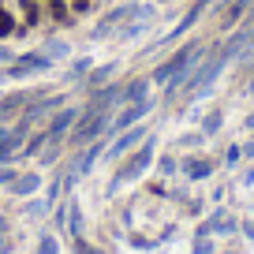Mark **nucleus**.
<instances>
[{
	"instance_id": "nucleus-6",
	"label": "nucleus",
	"mask_w": 254,
	"mask_h": 254,
	"mask_svg": "<svg viewBox=\"0 0 254 254\" xmlns=\"http://www.w3.org/2000/svg\"><path fill=\"white\" fill-rule=\"evenodd\" d=\"M75 120H79V109H71V105H64V109H56V112H53V120H49V127H45L49 142H64V138L71 135Z\"/></svg>"
},
{
	"instance_id": "nucleus-14",
	"label": "nucleus",
	"mask_w": 254,
	"mask_h": 254,
	"mask_svg": "<svg viewBox=\"0 0 254 254\" xmlns=\"http://www.w3.org/2000/svg\"><path fill=\"white\" fill-rule=\"evenodd\" d=\"M38 187H41V176L38 172H23V176H15V180L8 183V190L15 194V198H30Z\"/></svg>"
},
{
	"instance_id": "nucleus-11",
	"label": "nucleus",
	"mask_w": 254,
	"mask_h": 254,
	"mask_svg": "<svg viewBox=\"0 0 254 254\" xmlns=\"http://www.w3.org/2000/svg\"><path fill=\"white\" fill-rule=\"evenodd\" d=\"M112 75H116V64H101V67H90L86 79H82V90H86V97H90V94H97L101 86H109Z\"/></svg>"
},
{
	"instance_id": "nucleus-30",
	"label": "nucleus",
	"mask_w": 254,
	"mask_h": 254,
	"mask_svg": "<svg viewBox=\"0 0 254 254\" xmlns=\"http://www.w3.org/2000/svg\"><path fill=\"white\" fill-rule=\"evenodd\" d=\"M239 232H243L247 243H254V221H239Z\"/></svg>"
},
{
	"instance_id": "nucleus-18",
	"label": "nucleus",
	"mask_w": 254,
	"mask_h": 254,
	"mask_svg": "<svg viewBox=\"0 0 254 254\" xmlns=\"http://www.w3.org/2000/svg\"><path fill=\"white\" fill-rule=\"evenodd\" d=\"M45 146H49V135H45V131H38V135H30L23 142V157H34V153H41Z\"/></svg>"
},
{
	"instance_id": "nucleus-21",
	"label": "nucleus",
	"mask_w": 254,
	"mask_h": 254,
	"mask_svg": "<svg viewBox=\"0 0 254 254\" xmlns=\"http://www.w3.org/2000/svg\"><path fill=\"white\" fill-rule=\"evenodd\" d=\"M190 254H217L213 236H194V247H190Z\"/></svg>"
},
{
	"instance_id": "nucleus-19",
	"label": "nucleus",
	"mask_w": 254,
	"mask_h": 254,
	"mask_svg": "<svg viewBox=\"0 0 254 254\" xmlns=\"http://www.w3.org/2000/svg\"><path fill=\"white\" fill-rule=\"evenodd\" d=\"M157 172L165 176V180H172V176L180 172V161H176L172 153H161V157H157Z\"/></svg>"
},
{
	"instance_id": "nucleus-32",
	"label": "nucleus",
	"mask_w": 254,
	"mask_h": 254,
	"mask_svg": "<svg viewBox=\"0 0 254 254\" xmlns=\"http://www.w3.org/2000/svg\"><path fill=\"white\" fill-rule=\"evenodd\" d=\"M243 157H247V161H254V131H251V138L243 142Z\"/></svg>"
},
{
	"instance_id": "nucleus-17",
	"label": "nucleus",
	"mask_w": 254,
	"mask_h": 254,
	"mask_svg": "<svg viewBox=\"0 0 254 254\" xmlns=\"http://www.w3.org/2000/svg\"><path fill=\"white\" fill-rule=\"evenodd\" d=\"M221 127H224V112H221V109H213V112H206V116H202V127H198V131H202L206 138H213Z\"/></svg>"
},
{
	"instance_id": "nucleus-1",
	"label": "nucleus",
	"mask_w": 254,
	"mask_h": 254,
	"mask_svg": "<svg viewBox=\"0 0 254 254\" xmlns=\"http://www.w3.org/2000/svg\"><path fill=\"white\" fill-rule=\"evenodd\" d=\"M202 53H206V49H202V41H187V45H180L165 64H157V67H153L150 82H153V86H165V97H168V101H172V97H180L183 82H187V75L194 71V64L202 60Z\"/></svg>"
},
{
	"instance_id": "nucleus-22",
	"label": "nucleus",
	"mask_w": 254,
	"mask_h": 254,
	"mask_svg": "<svg viewBox=\"0 0 254 254\" xmlns=\"http://www.w3.org/2000/svg\"><path fill=\"white\" fill-rule=\"evenodd\" d=\"M15 30H19V26H15V15L0 8V38H11V34H15Z\"/></svg>"
},
{
	"instance_id": "nucleus-15",
	"label": "nucleus",
	"mask_w": 254,
	"mask_h": 254,
	"mask_svg": "<svg viewBox=\"0 0 254 254\" xmlns=\"http://www.w3.org/2000/svg\"><path fill=\"white\" fill-rule=\"evenodd\" d=\"M41 97V90H15V94H8L4 101H0V109L4 112H15V109H26V105H34Z\"/></svg>"
},
{
	"instance_id": "nucleus-7",
	"label": "nucleus",
	"mask_w": 254,
	"mask_h": 254,
	"mask_svg": "<svg viewBox=\"0 0 254 254\" xmlns=\"http://www.w3.org/2000/svg\"><path fill=\"white\" fill-rule=\"evenodd\" d=\"M135 11H138L135 0H131V4H120V8H112V11H105V15H101V26H94V38H109V34H116L120 23H127Z\"/></svg>"
},
{
	"instance_id": "nucleus-2",
	"label": "nucleus",
	"mask_w": 254,
	"mask_h": 254,
	"mask_svg": "<svg viewBox=\"0 0 254 254\" xmlns=\"http://www.w3.org/2000/svg\"><path fill=\"white\" fill-rule=\"evenodd\" d=\"M120 161H124V165H120V168H116V176L109 180V194H116V190L124 187V183L142 180V176L153 168V161H157V138L150 135L142 146H135V150L127 153V157H120Z\"/></svg>"
},
{
	"instance_id": "nucleus-28",
	"label": "nucleus",
	"mask_w": 254,
	"mask_h": 254,
	"mask_svg": "<svg viewBox=\"0 0 254 254\" xmlns=\"http://www.w3.org/2000/svg\"><path fill=\"white\" fill-rule=\"evenodd\" d=\"M15 176H19L15 168H11V165H4V161H0V187H8V183L15 180Z\"/></svg>"
},
{
	"instance_id": "nucleus-29",
	"label": "nucleus",
	"mask_w": 254,
	"mask_h": 254,
	"mask_svg": "<svg viewBox=\"0 0 254 254\" xmlns=\"http://www.w3.org/2000/svg\"><path fill=\"white\" fill-rule=\"evenodd\" d=\"M239 183H243V187H254V161H251V165L243 168V176H239Z\"/></svg>"
},
{
	"instance_id": "nucleus-13",
	"label": "nucleus",
	"mask_w": 254,
	"mask_h": 254,
	"mask_svg": "<svg viewBox=\"0 0 254 254\" xmlns=\"http://www.w3.org/2000/svg\"><path fill=\"white\" fill-rule=\"evenodd\" d=\"M254 8V0H232L228 8L221 11V30H232V26H239L243 23V15Z\"/></svg>"
},
{
	"instance_id": "nucleus-3",
	"label": "nucleus",
	"mask_w": 254,
	"mask_h": 254,
	"mask_svg": "<svg viewBox=\"0 0 254 254\" xmlns=\"http://www.w3.org/2000/svg\"><path fill=\"white\" fill-rule=\"evenodd\" d=\"M153 109V97H146V101H131V105H124V109L112 116V124H109V135L116 138V135H124L127 127H135V124H142V116Z\"/></svg>"
},
{
	"instance_id": "nucleus-10",
	"label": "nucleus",
	"mask_w": 254,
	"mask_h": 254,
	"mask_svg": "<svg viewBox=\"0 0 254 254\" xmlns=\"http://www.w3.org/2000/svg\"><path fill=\"white\" fill-rule=\"evenodd\" d=\"M105 138H109V135H101V138H94V142H86V146H82V153H79V161H75V168H71V172H82V176H86L90 168L97 165V157L105 153Z\"/></svg>"
},
{
	"instance_id": "nucleus-27",
	"label": "nucleus",
	"mask_w": 254,
	"mask_h": 254,
	"mask_svg": "<svg viewBox=\"0 0 254 254\" xmlns=\"http://www.w3.org/2000/svg\"><path fill=\"white\" fill-rule=\"evenodd\" d=\"M180 142L187 146V150H194V146H198V142H206V135H202V131H187V135H183Z\"/></svg>"
},
{
	"instance_id": "nucleus-20",
	"label": "nucleus",
	"mask_w": 254,
	"mask_h": 254,
	"mask_svg": "<svg viewBox=\"0 0 254 254\" xmlns=\"http://www.w3.org/2000/svg\"><path fill=\"white\" fill-rule=\"evenodd\" d=\"M41 53H45V56H53V60H64V56H67V41H60V38L53 41V38H49Z\"/></svg>"
},
{
	"instance_id": "nucleus-36",
	"label": "nucleus",
	"mask_w": 254,
	"mask_h": 254,
	"mask_svg": "<svg viewBox=\"0 0 254 254\" xmlns=\"http://www.w3.org/2000/svg\"><path fill=\"white\" fill-rule=\"evenodd\" d=\"M224 254H243V251H224Z\"/></svg>"
},
{
	"instance_id": "nucleus-34",
	"label": "nucleus",
	"mask_w": 254,
	"mask_h": 254,
	"mask_svg": "<svg viewBox=\"0 0 254 254\" xmlns=\"http://www.w3.org/2000/svg\"><path fill=\"white\" fill-rule=\"evenodd\" d=\"M8 232H11V224H8V217L0 213V236H8Z\"/></svg>"
},
{
	"instance_id": "nucleus-9",
	"label": "nucleus",
	"mask_w": 254,
	"mask_h": 254,
	"mask_svg": "<svg viewBox=\"0 0 254 254\" xmlns=\"http://www.w3.org/2000/svg\"><path fill=\"white\" fill-rule=\"evenodd\" d=\"M150 23H153V8H142V4H138V11H135L131 19H127V26H120L116 34H120L124 41H131V38H138V34H142Z\"/></svg>"
},
{
	"instance_id": "nucleus-35",
	"label": "nucleus",
	"mask_w": 254,
	"mask_h": 254,
	"mask_svg": "<svg viewBox=\"0 0 254 254\" xmlns=\"http://www.w3.org/2000/svg\"><path fill=\"white\" fill-rule=\"evenodd\" d=\"M243 127H247V131H254V112H251V116L243 120Z\"/></svg>"
},
{
	"instance_id": "nucleus-31",
	"label": "nucleus",
	"mask_w": 254,
	"mask_h": 254,
	"mask_svg": "<svg viewBox=\"0 0 254 254\" xmlns=\"http://www.w3.org/2000/svg\"><path fill=\"white\" fill-rule=\"evenodd\" d=\"M90 4H94V0H71V11H75V15H86Z\"/></svg>"
},
{
	"instance_id": "nucleus-4",
	"label": "nucleus",
	"mask_w": 254,
	"mask_h": 254,
	"mask_svg": "<svg viewBox=\"0 0 254 254\" xmlns=\"http://www.w3.org/2000/svg\"><path fill=\"white\" fill-rule=\"evenodd\" d=\"M53 56H45V53H23V56H15V60L8 64V71L4 75H11V79H23V75H41V71H49L53 67Z\"/></svg>"
},
{
	"instance_id": "nucleus-23",
	"label": "nucleus",
	"mask_w": 254,
	"mask_h": 254,
	"mask_svg": "<svg viewBox=\"0 0 254 254\" xmlns=\"http://www.w3.org/2000/svg\"><path fill=\"white\" fill-rule=\"evenodd\" d=\"M90 67H94V60H90V56H82V60H75V64H71V71H67V82H75V79H79V75H86Z\"/></svg>"
},
{
	"instance_id": "nucleus-39",
	"label": "nucleus",
	"mask_w": 254,
	"mask_h": 254,
	"mask_svg": "<svg viewBox=\"0 0 254 254\" xmlns=\"http://www.w3.org/2000/svg\"><path fill=\"white\" fill-rule=\"evenodd\" d=\"M45 4H49V0H45Z\"/></svg>"
},
{
	"instance_id": "nucleus-16",
	"label": "nucleus",
	"mask_w": 254,
	"mask_h": 254,
	"mask_svg": "<svg viewBox=\"0 0 254 254\" xmlns=\"http://www.w3.org/2000/svg\"><path fill=\"white\" fill-rule=\"evenodd\" d=\"M150 86H153L150 79H131V82L124 86V105H131V101H146V97H150Z\"/></svg>"
},
{
	"instance_id": "nucleus-12",
	"label": "nucleus",
	"mask_w": 254,
	"mask_h": 254,
	"mask_svg": "<svg viewBox=\"0 0 254 254\" xmlns=\"http://www.w3.org/2000/svg\"><path fill=\"white\" fill-rule=\"evenodd\" d=\"M202 11H206V4H202V0H194V4H190V8H187V15H183L180 23H176L172 30L165 34V41H176V38H183V34H187L190 26H194V23H198V19H202Z\"/></svg>"
},
{
	"instance_id": "nucleus-8",
	"label": "nucleus",
	"mask_w": 254,
	"mask_h": 254,
	"mask_svg": "<svg viewBox=\"0 0 254 254\" xmlns=\"http://www.w3.org/2000/svg\"><path fill=\"white\" fill-rule=\"evenodd\" d=\"M180 172L187 176L190 183H198V180H209V176L217 172V161L213 157H183L180 161Z\"/></svg>"
},
{
	"instance_id": "nucleus-24",
	"label": "nucleus",
	"mask_w": 254,
	"mask_h": 254,
	"mask_svg": "<svg viewBox=\"0 0 254 254\" xmlns=\"http://www.w3.org/2000/svg\"><path fill=\"white\" fill-rule=\"evenodd\" d=\"M49 15L56 23H67V0H49Z\"/></svg>"
},
{
	"instance_id": "nucleus-33",
	"label": "nucleus",
	"mask_w": 254,
	"mask_h": 254,
	"mask_svg": "<svg viewBox=\"0 0 254 254\" xmlns=\"http://www.w3.org/2000/svg\"><path fill=\"white\" fill-rule=\"evenodd\" d=\"M11 247H15V239H11V236H0V254H11Z\"/></svg>"
},
{
	"instance_id": "nucleus-38",
	"label": "nucleus",
	"mask_w": 254,
	"mask_h": 254,
	"mask_svg": "<svg viewBox=\"0 0 254 254\" xmlns=\"http://www.w3.org/2000/svg\"><path fill=\"white\" fill-rule=\"evenodd\" d=\"M0 82H4V75H0Z\"/></svg>"
},
{
	"instance_id": "nucleus-37",
	"label": "nucleus",
	"mask_w": 254,
	"mask_h": 254,
	"mask_svg": "<svg viewBox=\"0 0 254 254\" xmlns=\"http://www.w3.org/2000/svg\"><path fill=\"white\" fill-rule=\"evenodd\" d=\"M135 4H142V0H135Z\"/></svg>"
},
{
	"instance_id": "nucleus-26",
	"label": "nucleus",
	"mask_w": 254,
	"mask_h": 254,
	"mask_svg": "<svg viewBox=\"0 0 254 254\" xmlns=\"http://www.w3.org/2000/svg\"><path fill=\"white\" fill-rule=\"evenodd\" d=\"M239 161H243V146H228V150H224V165L236 168Z\"/></svg>"
},
{
	"instance_id": "nucleus-25",
	"label": "nucleus",
	"mask_w": 254,
	"mask_h": 254,
	"mask_svg": "<svg viewBox=\"0 0 254 254\" xmlns=\"http://www.w3.org/2000/svg\"><path fill=\"white\" fill-rule=\"evenodd\" d=\"M38 254H60V243H56V236H41Z\"/></svg>"
},
{
	"instance_id": "nucleus-5",
	"label": "nucleus",
	"mask_w": 254,
	"mask_h": 254,
	"mask_svg": "<svg viewBox=\"0 0 254 254\" xmlns=\"http://www.w3.org/2000/svg\"><path fill=\"white\" fill-rule=\"evenodd\" d=\"M146 138H150V131H146L142 124H135V127H127L124 135H116V142H112L109 150H105V157H109V161H120V157H127V153L135 150V146H142Z\"/></svg>"
}]
</instances>
